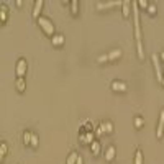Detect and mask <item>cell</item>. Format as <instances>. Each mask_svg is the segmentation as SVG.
<instances>
[{"label":"cell","instance_id":"6da1fadb","mask_svg":"<svg viewBox=\"0 0 164 164\" xmlns=\"http://www.w3.org/2000/svg\"><path fill=\"white\" fill-rule=\"evenodd\" d=\"M38 25L43 28V31H45L46 34H53V33H54V26H53L51 21H49V18L40 17V18H38Z\"/></svg>","mask_w":164,"mask_h":164},{"label":"cell","instance_id":"7a4b0ae2","mask_svg":"<svg viewBox=\"0 0 164 164\" xmlns=\"http://www.w3.org/2000/svg\"><path fill=\"white\" fill-rule=\"evenodd\" d=\"M153 64H154V71H156V77H158V81L159 82H162V76H164V72H162V69H161V62H159V56L158 54H153Z\"/></svg>","mask_w":164,"mask_h":164},{"label":"cell","instance_id":"3957f363","mask_svg":"<svg viewBox=\"0 0 164 164\" xmlns=\"http://www.w3.org/2000/svg\"><path fill=\"white\" fill-rule=\"evenodd\" d=\"M162 133H164V110H161V113H159V122H158L156 136H158V138H162Z\"/></svg>","mask_w":164,"mask_h":164},{"label":"cell","instance_id":"277c9868","mask_svg":"<svg viewBox=\"0 0 164 164\" xmlns=\"http://www.w3.org/2000/svg\"><path fill=\"white\" fill-rule=\"evenodd\" d=\"M25 72H26V61L25 59H18V62H17V76L23 77Z\"/></svg>","mask_w":164,"mask_h":164},{"label":"cell","instance_id":"5b68a950","mask_svg":"<svg viewBox=\"0 0 164 164\" xmlns=\"http://www.w3.org/2000/svg\"><path fill=\"white\" fill-rule=\"evenodd\" d=\"M118 3H122L120 0H108V2H98L97 3V8L102 10V8H110V7H115Z\"/></svg>","mask_w":164,"mask_h":164},{"label":"cell","instance_id":"8992f818","mask_svg":"<svg viewBox=\"0 0 164 164\" xmlns=\"http://www.w3.org/2000/svg\"><path fill=\"white\" fill-rule=\"evenodd\" d=\"M112 89H113V90H117V92H125V90H128V85H126L125 82L113 81V82H112Z\"/></svg>","mask_w":164,"mask_h":164},{"label":"cell","instance_id":"52a82bcc","mask_svg":"<svg viewBox=\"0 0 164 164\" xmlns=\"http://www.w3.org/2000/svg\"><path fill=\"white\" fill-rule=\"evenodd\" d=\"M122 7H123V17H130V13H131V2L130 0H123L122 2Z\"/></svg>","mask_w":164,"mask_h":164},{"label":"cell","instance_id":"ba28073f","mask_svg":"<svg viewBox=\"0 0 164 164\" xmlns=\"http://www.w3.org/2000/svg\"><path fill=\"white\" fill-rule=\"evenodd\" d=\"M41 7H43V0H36V3H34V8H33V17L34 18H40V13H41Z\"/></svg>","mask_w":164,"mask_h":164},{"label":"cell","instance_id":"9c48e42d","mask_svg":"<svg viewBox=\"0 0 164 164\" xmlns=\"http://www.w3.org/2000/svg\"><path fill=\"white\" fill-rule=\"evenodd\" d=\"M51 41H53L54 46H59V45H62V43H64V36H62V34H54Z\"/></svg>","mask_w":164,"mask_h":164},{"label":"cell","instance_id":"30bf717a","mask_svg":"<svg viewBox=\"0 0 164 164\" xmlns=\"http://www.w3.org/2000/svg\"><path fill=\"white\" fill-rule=\"evenodd\" d=\"M113 158H115V148L110 146L108 149H107V154H105V159L107 161H112Z\"/></svg>","mask_w":164,"mask_h":164},{"label":"cell","instance_id":"8fae6325","mask_svg":"<svg viewBox=\"0 0 164 164\" xmlns=\"http://www.w3.org/2000/svg\"><path fill=\"white\" fill-rule=\"evenodd\" d=\"M120 56H122V49H113V51H110V53H108V59L112 61V59L120 58Z\"/></svg>","mask_w":164,"mask_h":164},{"label":"cell","instance_id":"7c38bea8","mask_svg":"<svg viewBox=\"0 0 164 164\" xmlns=\"http://www.w3.org/2000/svg\"><path fill=\"white\" fill-rule=\"evenodd\" d=\"M135 164H143V153H141V149H136V153H135Z\"/></svg>","mask_w":164,"mask_h":164},{"label":"cell","instance_id":"4fadbf2b","mask_svg":"<svg viewBox=\"0 0 164 164\" xmlns=\"http://www.w3.org/2000/svg\"><path fill=\"white\" fill-rule=\"evenodd\" d=\"M77 158H79V154H77V153H71L69 158H67V161H66V164H76L77 162Z\"/></svg>","mask_w":164,"mask_h":164},{"label":"cell","instance_id":"5bb4252c","mask_svg":"<svg viewBox=\"0 0 164 164\" xmlns=\"http://www.w3.org/2000/svg\"><path fill=\"white\" fill-rule=\"evenodd\" d=\"M136 49H138V58L143 59L145 58V51H143V45H141V41H136Z\"/></svg>","mask_w":164,"mask_h":164},{"label":"cell","instance_id":"9a60e30c","mask_svg":"<svg viewBox=\"0 0 164 164\" xmlns=\"http://www.w3.org/2000/svg\"><path fill=\"white\" fill-rule=\"evenodd\" d=\"M25 87H26V85H25L23 77H18V79H17V89H18L20 92H23V90H25Z\"/></svg>","mask_w":164,"mask_h":164},{"label":"cell","instance_id":"2e32d148","mask_svg":"<svg viewBox=\"0 0 164 164\" xmlns=\"http://www.w3.org/2000/svg\"><path fill=\"white\" fill-rule=\"evenodd\" d=\"M77 8H79V2H77V0H72V2H71V12H72L74 15H77V12H79Z\"/></svg>","mask_w":164,"mask_h":164},{"label":"cell","instance_id":"e0dca14e","mask_svg":"<svg viewBox=\"0 0 164 164\" xmlns=\"http://www.w3.org/2000/svg\"><path fill=\"white\" fill-rule=\"evenodd\" d=\"M92 151H94V154L100 153V141H94V143H92Z\"/></svg>","mask_w":164,"mask_h":164},{"label":"cell","instance_id":"ac0fdd59","mask_svg":"<svg viewBox=\"0 0 164 164\" xmlns=\"http://www.w3.org/2000/svg\"><path fill=\"white\" fill-rule=\"evenodd\" d=\"M31 135H33V133H28V131L23 135V143H25V145H31Z\"/></svg>","mask_w":164,"mask_h":164},{"label":"cell","instance_id":"d6986e66","mask_svg":"<svg viewBox=\"0 0 164 164\" xmlns=\"http://www.w3.org/2000/svg\"><path fill=\"white\" fill-rule=\"evenodd\" d=\"M148 13H149V15H156V5H154V3H149Z\"/></svg>","mask_w":164,"mask_h":164},{"label":"cell","instance_id":"ffe728a7","mask_svg":"<svg viewBox=\"0 0 164 164\" xmlns=\"http://www.w3.org/2000/svg\"><path fill=\"white\" fill-rule=\"evenodd\" d=\"M81 138H82V140H85V141H87V143H90V141L94 140V135H92V133H89L87 136H84V135H81ZM92 143H94V141H92Z\"/></svg>","mask_w":164,"mask_h":164},{"label":"cell","instance_id":"44dd1931","mask_svg":"<svg viewBox=\"0 0 164 164\" xmlns=\"http://www.w3.org/2000/svg\"><path fill=\"white\" fill-rule=\"evenodd\" d=\"M5 153H7V145H5V143H2V146H0V158H2V159H3Z\"/></svg>","mask_w":164,"mask_h":164},{"label":"cell","instance_id":"7402d4cb","mask_svg":"<svg viewBox=\"0 0 164 164\" xmlns=\"http://www.w3.org/2000/svg\"><path fill=\"white\" fill-rule=\"evenodd\" d=\"M103 125H105V131H107V133H112V131H113V126H112L110 122H105Z\"/></svg>","mask_w":164,"mask_h":164},{"label":"cell","instance_id":"603a6c76","mask_svg":"<svg viewBox=\"0 0 164 164\" xmlns=\"http://www.w3.org/2000/svg\"><path fill=\"white\" fill-rule=\"evenodd\" d=\"M143 123H145V120H143V118H140V117L135 118V126H141Z\"/></svg>","mask_w":164,"mask_h":164},{"label":"cell","instance_id":"cb8c5ba5","mask_svg":"<svg viewBox=\"0 0 164 164\" xmlns=\"http://www.w3.org/2000/svg\"><path fill=\"white\" fill-rule=\"evenodd\" d=\"M31 146H34V148L38 146V136L36 135H31Z\"/></svg>","mask_w":164,"mask_h":164},{"label":"cell","instance_id":"d4e9b609","mask_svg":"<svg viewBox=\"0 0 164 164\" xmlns=\"http://www.w3.org/2000/svg\"><path fill=\"white\" fill-rule=\"evenodd\" d=\"M97 61H98V62H105V61H108V54H102V56H98Z\"/></svg>","mask_w":164,"mask_h":164},{"label":"cell","instance_id":"484cf974","mask_svg":"<svg viewBox=\"0 0 164 164\" xmlns=\"http://www.w3.org/2000/svg\"><path fill=\"white\" fill-rule=\"evenodd\" d=\"M138 7H143V8H148V7H149V3L146 2V0H140V2H138Z\"/></svg>","mask_w":164,"mask_h":164},{"label":"cell","instance_id":"4316f807","mask_svg":"<svg viewBox=\"0 0 164 164\" xmlns=\"http://www.w3.org/2000/svg\"><path fill=\"white\" fill-rule=\"evenodd\" d=\"M5 20H7V7L2 5V21H5Z\"/></svg>","mask_w":164,"mask_h":164},{"label":"cell","instance_id":"83f0119b","mask_svg":"<svg viewBox=\"0 0 164 164\" xmlns=\"http://www.w3.org/2000/svg\"><path fill=\"white\" fill-rule=\"evenodd\" d=\"M76 164H84V161H82V158H81V156L77 158V162H76Z\"/></svg>","mask_w":164,"mask_h":164},{"label":"cell","instance_id":"f1b7e54d","mask_svg":"<svg viewBox=\"0 0 164 164\" xmlns=\"http://www.w3.org/2000/svg\"><path fill=\"white\" fill-rule=\"evenodd\" d=\"M161 59H162V62H164V53H161Z\"/></svg>","mask_w":164,"mask_h":164},{"label":"cell","instance_id":"f546056e","mask_svg":"<svg viewBox=\"0 0 164 164\" xmlns=\"http://www.w3.org/2000/svg\"><path fill=\"white\" fill-rule=\"evenodd\" d=\"M162 84H164V76H162Z\"/></svg>","mask_w":164,"mask_h":164}]
</instances>
